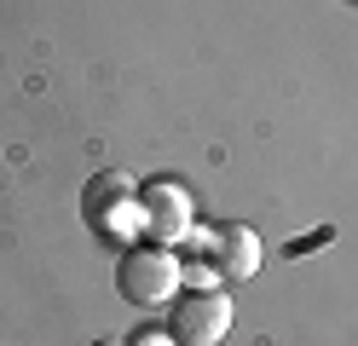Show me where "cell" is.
Returning <instances> with one entry per match:
<instances>
[{
    "mask_svg": "<svg viewBox=\"0 0 358 346\" xmlns=\"http://www.w3.org/2000/svg\"><path fill=\"white\" fill-rule=\"evenodd\" d=\"M139 219H145V231H150L156 243H179V237L191 231V202H185L179 185L156 179V185L139 191Z\"/></svg>",
    "mask_w": 358,
    "mask_h": 346,
    "instance_id": "3",
    "label": "cell"
},
{
    "mask_svg": "<svg viewBox=\"0 0 358 346\" xmlns=\"http://www.w3.org/2000/svg\"><path fill=\"white\" fill-rule=\"evenodd\" d=\"M93 346H127V340H93Z\"/></svg>",
    "mask_w": 358,
    "mask_h": 346,
    "instance_id": "6",
    "label": "cell"
},
{
    "mask_svg": "<svg viewBox=\"0 0 358 346\" xmlns=\"http://www.w3.org/2000/svg\"><path fill=\"white\" fill-rule=\"evenodd\" d=\"M81 208H87V219H93L99 231H133V225H145L139 208H133V185L116 179V173H104V179L87 185Z\"/></svg>",
    "mask_w": 358,
    "mask_h": 346,
    "instance_id": "4",
    "label": "cell"
},
{
    "mask_svg": "<svg viewBox=\"0 0 358 346\" xmlns=\"http://www.w3.org/2000/svg\"><path fill=\"white\" fill-rule=\"evenodd\" d=\"M185 289V266L168 248H127L116 266V294L127 306H173Z\"/></svg>",
    "mask_w": 358,
    "mask_h": 346,
    "instance_id": "1",
    "label": "cell"
},
{
    "mask_svg": "<svg viewBox=\"0 0 358 346\" xmlns=\"http://www.w3.org/2000/svg\"><path fill=\"white\" fill-rule=\"evenodd\" d=\"M208 266H214V271H226L231 283L255 277V271H260V237H255L249 225H237V219L214 225V237H208Z\"/></svg>",
    "mask_w": 358,
    "mask_h": 346,
    "instance_id": "5",
    "label": "cell"
},
{
    "mask_svg": "<svg viewBox=\"0 0 358 346\" xmlns=\"http://www.w3.org/2000/svg\"><path fill=\"white\" fill-rule=\"evenodd\" d=\"M231 329V294L220 289H179L168 312V340L173 346H220Z\"/></svg>",
    "mask_w": 358,
    "mask_h": 346,
    "instance_id": "2",
    "label": "cell"
}]
</instances>
